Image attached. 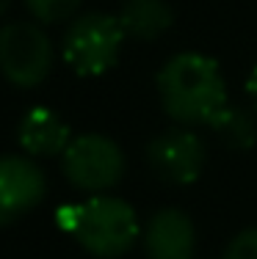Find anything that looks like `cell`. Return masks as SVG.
<instances>
[{
  "mask_svg": "<svg viewBox=\"0 0 257 259\" xmlns=\"http://www.w3.org/2000/svg\"><path fill=\"white\" fill-rule=\"evenodd\" d=\"M163 113L180 127L210 124L227 105V83L216 58L202 53H177L155 75Z\"/></svg>",
  "mask_w": 257,
  "mask_h": 259,
  "instance_id": "6da1fadb",
  "label": "cell"
},
{
  "mask_svg": "<svg viewBox=\"0 0 257 259\" xmlns=\"http://www.w3.org/2000/svg\"><path fill=\"white\" fill-rule=\"evenodd\" d=\"M17 141H20L22 152L30 157H53V155H64V149L72 144V133L69 124L56 110L36 105L20 119Z\"/></svg>",
  "mask_w": 257,
  "mask_h": 259,
  "instance_id": "9c48e42d",
  "label": "cell"
},
{
  "mask_svg": "<svg viewBox=\"0 0 257 259\" xmlns=\"http://www.w3.org/2000/svg\"><path fill=\"white\" fill-rule=\"evenodd\" d=\"M9 6H11V0H0V17H3L6 11H9Z\"/></svg>",
  "mask_w": 257,
  "mask_h": 259,
  "instance_id": "9a60e30c",
  "label": "cell"
},
{
  "mask_svg": "<svg viewBox=\"0 0 257 259\" xmlns=\"http://www.w3.org/2000/svg\"><path fill=\"white\" fill-rule=\"evenodd\" d=\"M246 94H249V100H252L254 110H257V66L252 69V75H249V80H246Z\"/></svg>",
  "mask_w": 257,
  "mask_h": 259,
  "instance_id": "5bb4252c",
  "label": "cell"
},
{
  "mask_svg": "<svg viewBox=\"0 0 257 259\" xmlns=\"http://www.w3.org/2000/svg\"><path fill=\"white\" fill-rule=\"evenodd\" d=\"M61 168L72 188L83 193H105L125 177V152L102 133L75 135L61 155Z\"/></svg>",
  "mask_w": 257,
  "mask_h": 259,
  "instance_id": "5b68a950",
  "label": "cell"
},
{
  "mask_svg": "<svg viewBox=\"0 0 257 259\" xmlns=\"http://www.w3.org/2000/svg\"><path fill=\"white\" fill-rule=\"evenodd\" d=\"M213 133L235 152H246L257 144V110L246 105H224L210 121Z\"/></svg>",
  "mask_w": 257,
  "mask_h": 259,
  "instance_id": "8fae6325",
  "label": "cell"
},
{
  "mask_svg": "<svg viewBox=\"0 0 257 259\" xmlns=\"http://www.w3.org/2000/svg\"><path fill=\"white\" fill-rule=\"evenodd\" d=\"M119 22L130 39L155 41L174 25V11L166 0H127L122 6Z\"/></svg>",
  "mask_w": 257,
  "mask_h": 259,
  "instance_id": "30bf717a",
  "label": "cell"
},
{
  "mask_svg": "<svg viewBox=\"0 0 257 259\" xmlns=\"http://www.w3.org/2000/svg\"><path fill=\"white\" fill-rule=\"evenodd\" d=\"M56 50L39 22L0 25V75L17 89H36L53 72Z\"/></svg>",
  "mask_w": 257,
  "mask_h": 259,
  "instance_id": "277c9868",
  "label": "cell"
},
{
  "mask_svg": "<svg viewBox=\"0 0 257 259\" xmlns=\"http://www.w3.org/2000/svg\"><path fill=\"white\" fill-rule=\"evenodd\" d=\"M83 0H25V9L30 11L36 22L42 25H53V22L72 20L75 11L81 9Z\"/></svg>",
  "mask_w": 257,
  "mask_h": 259,
  "instance_id": "7c38bea8",
  "label": "cell"
},
{
  "mask_svg": "<svg viewBox=\"0 0 257 259\" xmlns=\"http://www.w3.org/2000/svg\"><path fill=\"white\" fill-rule=\"evenodd\" d=\"M141 243L150 259H194L197 229L188 212L177 207H163L146 221Z\"/></svg>",
  "mask_w": 257,
  "mask_h": 259,
  "instance_id": "ba28073f",
  "label": "cell"
},
{
  "mask_svg": "<svg viewBox=\"0 0 257 259\" xmlns=\"http://www.w3.org/2000/svg\"><path fill=\"white\" fill-rule=\"evenodd\" d=\"M224 259H257V226H249V229L238 232L230 240L227 251H224Z\"/></svg>",
  "mask_w": 257,
  "mask_h": 259,
  "instance_id": "4fadbf2b",
  "label": "cell"
},
{
  "mask_svg": "<svg viewBox=\"0 0 257 259\" xmlns=\"http://www.w3.org/2000/svg\"><path fill=\"white\" fill-rule=\"evenodd\" d=\"M47 193V177L30 155L0 157V226L25 218L42 204Z\"/></svg>",
  "mask_w": 257,
  "mask_h": 259,
  "instance_id": "52a82bcc",
  "label": "cell"
},
{
  "mask_svg": "<svg viewBox=\"0 0 257 259\" xmlns=\"http://www.w3.org/2000/svg\"><path fill=\"white\" fill-rule=\"evenodd\" d=\"M66 229L75 234L83 251L97 259L125 256L138 243L141 224L136 209L119 196L97 193L89 196L83 204L72 207Z\"/></svg>",
  "mask_w": 257,
  "mask_h": 259,
  "instance_id": "7a4b0ae2",
  "label": "cell"
},
{
  "mask_svg": "<svg viewBox=\"0 0 257 259\" xmlns=\"http://www.w3.org/2000/svg\"><path fill=\"white\" fill-rule=\"evenodd\" d=\"M146 163L158 180L169 185H191L205 171L207 152L194 130L171 127L146 144Z\"/></svg>",
  "mask_w": 257,
  "mask_h": 259,
  "instance_id": "8992f818",
  "label": "cell"
},
{
  "mask_svg": "<svg viewBox=\"0 0 257 259\" xmlns=\"http://www.w3.org/2000/svg\"><path fill=\"white\" fill-rule=\"evenodd\" d=\"M125 28L119 17L114 14H83L69 22L61 41V55L64 61L83 77H97L105 75L116 64L125 45Z\"/></svg>",
  "mask_w": 257,
  "mask_h": 259,
  "instance_id": "3957f363",
  "label": "cell"
}]
</instances>
